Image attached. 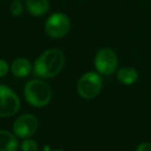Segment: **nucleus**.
Wrapping results in <instances>:
<instances>
[{"label":"nucleus","mask_w":151,"mask_h":151,"mask_svg":"<svg viewBox=\"0 0 151 151\" xmlns=\"http://www.w3.org/2000/svg\"><path fill=\"white\" fill-rule=\"evenodd\" d=\"M53 151H63L62 149H56V150H53Z\"/></svg>","instance_id":"nucleus-16"},{"label":"nucleus","mask_w":151,"mask_h":151,"mask_svg":"<svg viewBox=\"0 0 151 151\" xmlns=\"http://www.w3.org/2000/svg\"><path fill=\"white\" fill-rule=\"evenodd\" d=\"M136 151H151V143L145 142V143L140 144Z\"/></svg>","instance_id":"nucleus-15"},{"label":"nucleus","mask_w":151,"mask_h":151,"mask_svg":"<svg viewBox=\"0 0 151 151\" xmlns=\"http://www.w3.org/2000/svg\"><path fill=\"white\" fill-rule=\"evenodd\" d=\"M23 93L27 103L36 108L47 106L52 99V88L42 78L29 80Z\"/></svg>","instance_id":"nucleus-2"},{"label":"nucleus","mask_w":151,"mask_h":151,"mask_svg":"<svg viewBox=\"0 0 151 151\" xmlns=\"http://www.w3.org/2000/svg\"><path fill=\"white\" fill-rule=\"evenodd\" d=\"M25 9V4L21 0H12L9 4V12L14 17H20Z\"/></svg>","instance_id":"nucleus-12"},{"label":"nucleus","mask_w":151,"mask_h":151,"mask_svg":"<svg viewBox=\"0 0 151 151\" xmlns=\"http://www.w3.org/2000/svg\"><path fill=\"white\" fill-rule=\"evenodd\" d=\"M103 88V79L98 72H86L80 77L77 91L80 97L87 100L96 98Z\"/></svg>","instance_id":"nucleus-4"},{"label":"nucleus","mask_w":151,"mask_h":151,"mask_svg":"<svg viewBox=\"0 0 151 151\" xmlns=\"http://www.w3.org/2000/svg\"><path fill=\"white\" fill-rule=\"evenodd\" d=\"M117 79L125 86H131L139 79V73L137 69L131 66H124L117 70Z\"/></svg>","instance_id":"nucleus-10"},{"label":"nucleus","mask_w":151,"mask_h":151,"mask_svg":"<svg viewBox=\"0 0 151 151\" xmlns=\"http://www.w3.org/2000/svg\"><path fill=\"white\" fill-rule=\"evenodd\" d=\"M118 57L110 47H103L97 50L94 57V66L101 75H112L118 70Z\"/></svg>","instance_id":"nucleus-5"},{"label":"nucleus","mask_w":151,"mask_h":151,"mask_svg":"<svg viewBox=\"0 0 151 151\" xmlns=\"http://www.w3.org/2000/svg\"><path fill=\"white\" fill-rule=\"evenodd\" d=\"M71 22L64 12H56L51 14L44 22V32L53 39H60L69 34Z\"/></svg>","instance_id":"nucleus-3"},{"label":"nucleus","mask_w":151,"mask_h":151,"mask_svg":"<svg viewBox=\"0 0 151 151\" xmlns=\"http://www.w3.org/2000/svg\"><path fill=\"white\" fill-rule=\"evenodd\" d=\"M10 67L8 63L3 59H0V77H4L9 72Z\"/></svg>","instance_id":"nucleus-14"},{"label":"nucleus","mask_w":151,"mask_h":151,"mask_svg":"<svg viewBox=\"0 0 151 151\" xmlns=\"http://www.w3.org/2000/svg\"><path fill=\"white\" fill-rule=\"evenodd\" d=\"M33 65L26 58H17L10 65V72L18 78L27 77L32 72Z\"/></svg>","instance_id":"nucleus-8"},{"label":"nucleus","mask_w":151,"mask_h":151,"mask_svg":"<svg viewBox=\"0 0 151 151\" xmlns=\"http://www.w3.org/2000/svg\"><path fill=\"white\" fill-rule=\"evenodd\" d=\"M25 8L35 18L42 17L50 9V1L49 0H25Z\"/></svg>","instance_id":"nucleus-9"},{"label":"nucleus","mask_w":151,"mask_h":151,"mask_svg":"<svg viewBox=\"0 0 151 151\" xmlns=\"http://www.w3.org/2000/svg\"><path fill=\"white\" fill-rule=\"evenodd\" d=\"M64 64L65 57L62 50L59 48H49L34 61L32 72L37 78H53L60 73Z\"/></svg>","instance_id":"nucleus-1"},{"label":"nucleus","mask_w":151,"mask_h":151,"mask_svg":"<svg viewBox=\"0 0 151 151\" xmlns=\"http://www.w3.org/2000/svg\"><path fill=\"white\" fill-rule=\"evenodd\" d=\"M19 148L18 138L8 131L0 129V151H17Z\"/></svg>","instance_id":"nucleus-11"},{"label":"nucleus","mask_w":151,"mask_h":151,"mask_svg":"<svg viewBox=\"0 0 151 151\" xmlns=\"http://www.w3.org/2000/svg\"><path fill=\"white\" fill-rule=\"evenodd\" d=\"M21 150L22 151H37L38 150V145L37 142L34 141L32 139H25L23 141V143L21 144Z\"/></svg>","instance_id":"nucleus-13"},{"label":"nucleus","mask_w":151,"mask_h":151,"mask_svg":"<svg viewBox=\"0 0 151 151\" xmlns=\"http://www.w3.org/2000/svg\"><path fill=\"white\" fill-rule=\"evenodd\" d=\"M20 99L18 95L8 86H0V117L12 116L20 109Z\"/></svg>","instance_id":"nucleus-6"},{"label":"nucleus","mask_w":151,"mask_h":151,"mask_svg":"<svg viewBox=\"0 0 151 151\" xmlns=\"http://www.w3.org/2000/svg\"><path fill=\"white\" fill-rule=\"evenodd\" d=\"M38 127L37 118L33 114H22L16 119L14 123V134L21 139H27L34 135Z\"/></svg>","instance_id":"nucleus-7"}]
</instances>
